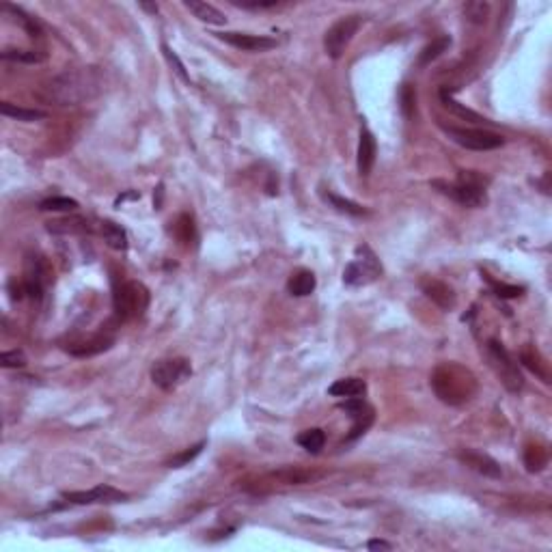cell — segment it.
I'll return each mask as SVG.
<instances>
[{
    "label": "cell",
    "instance_id": "1",
    "mask_svg": "<svg viewBox=\"0 0 552 552\" xmlns=\"http://www.w3.org/2000/svg\"><path fill=\"white\" fill-rule=\"evenodd\" d=\"M104 84L106 74L99 67L65 69L59 76L50 78L39 86L37 97L57 106H78L104 93Z\"/></svg>",
    "mask_w": 552,
    "mask_h": 552
},
{
    "label": "cell",
    "instance_id": "2",
    "mask_svg": "<svg viewBox=\"0 0 552 552\" xmlns=\"http://www.w3.org/2000/svg\"><path fill=\"white\" fill-rule=\"evenodd\" d=\"M432 388L440 397V401L449 406H459L473 399V395L477 393V380L468 369L455 363H444L434 371Z\"/></svg>",
    "mask_w": 552,
    "mask_h": 552
},
{
    "label": "cell",
    "instance_id": "3",
    "mask_svg": "<svg viewBox=\"0 0 552 552\" xmlns=\"http://www.w3.org/2000/svg\"><path fill=\"white\" fill-rule=\"evenodd\" d=\"M432 186L464 207H482L488 203V194H486L488 180L477 171H459L457 182L449 184V182L436 180L432 182Z\"/></svg>",
    "mask_w": 552,
    "mask_h": 552
},
{
    "label": "cell",
    "instance_id": "4",
    "mask_svg": "<svg viewBox=\"0 0 552 552\" xmlns=\"http://www.w3.org/2000/svg\"><path fill=\"white\" fill-rule=\"evenodd\" d=\"M115 315L119 322H130L134 317H140L149 305V292L142 283L126 280L115 287L113 296Z\"/></svg>",
    "mask_w": 552,
    "mask_h": 552
},
{
    "label": "cell",
    "instance_id": "5",
    "mask_svg": "<svg viewBox=\"0 0 552 552\" xmlns=\"http://www.w3.org/2000/svg\"><path fill=\"white\" fill-rule=\"evenodd\" d=\"M380 276H382L380 259L376 257V253H373L367 244H361L359 248H356L354 259L345 265L343 283L348 285V287H363V285H369Z\"/></svg>",
    "mask_w": 552,
    "mask_h": 552
},
{
    "label": "cell",
    "instance_id": "6",
    "mask_svg": "<svg viewBox=\"0 0 552 552\" xmlns=\"http://www.w3.org/2000/svg\"><path fill=\"white\" fill-rule=\"evenodd\" d=\"M444 132L449 134L453 142H457L459 147L470 149V151H492L505 145V138L496 132L488 130H475V128H453V126H444Z\"/></svg>",
    "mask_w": 552,
    "mask_h": 552
},
{
    "label": "cell",
    "instance_id": "7",
    "mask_svg": "<svg viewBox=\"0 0 552 552\" xmlns=\"http://www.w3.org/2000/svg\"><path fill=\"white\" fill-rule=\"evenodd\" d=\"M488 356L492 361V367L498 373V378H501V382L507 386V390H511V393H518V390H522V386H524L522 373H520L518 365H515V361L511 359V354L503 348V343H498L496 339H492L488 343Z\"/></svg>",
    "mask_w": 552,
    "mask_h": 552
},
{
    "label": "cell",
    "instance_id": "8",
    "mask_svg": "<svg viewBox=\"0 0 552 552\" xmlns=\"http://www.w3.org/2000/svg\"><path fill=\"white\" fill-rule=\"evenodd\" d=\"M361 28V15H348L336 20L324 35V48L330 59H341L345 48L354 39V35Z\"/></svg>",
    "mask_w": 552,
    "mask_h": 552
},
{
    "label": "cell",
    "instance_id": "9",
    "mask_svg": "<svg viewBox=\"0 0 552 552\" xmlns=\"http://www.w3.org/2000/svg\"><path fill=\"white\" fill-rule=\"evenodd\" d=\"M190 376H192V367L188 359H166V361H158L151 367V380L162 390L177 388Z\"/></svg>",
    "mask_w": 552,
    "mask_h": 552
},
{
    "label": "cell",
    "instance_id": "10",
    "mask_svg": "<svg viewBox=\"0 0 552 552\" xmlns=\"http://www.w3.org/2000/svg\"><path fill=\"white\" fill-rule=\"evenodd\" d=\"M63 498L67 503H74V505H99V503L111 505V503L128 501V494L113 486H97L93 490H84V492H65Z\"/></svg>",
    "mask_w": 552,
    "mask_h": 552
},
{
    "label": "cell",
    "instance_id": "11",
    "mask_svg": "<svg viewBox=\"0 0 552 552\" xmlns=\"http://www.w3.org/2000/svg\"><path fill=\"white\" fill-rule=\"evenodd\" d=\"M341 408L345 412H350L354 425H352V434L348 436V440H356L359 436H363L367 430H369V425L373 423V408L369 403H365L361 397H348Z\"/></svg>",
    "mask_w": 552,
    "mask_h": 552
},
{
    "label": "cell",
    "instance_id": "12",
    "mask_svg": "<svg viewBox=\"0 0 552 552\" xmlns=\"http://www.w3.org/2000/svg\"><path fill=\"white\" fill-rule=\"evenodd\" d=\"M216 37L225 44L246 50V52H265L276 48V39L265 37V35H251V32H216Z\"/></svg>",
    "mask_w": 552,
    "mask_h": 552
},
{
    "label": "cell",
    "instance_id": "13",
    "mask_svg": "<svg viewBox=\"0 0 552 552\" xmlns=\"http://www.w3.org/2000/svg\"><path fill=\"white\" fill-rule=\"evenodd\" d=\"M48 285V265L41 257H30L26 261V274L22 280V289L30 298H41L44 289Z\"/></svg>",
    "mask_w": 552,
    "mask_h": 552
},
{
    "label": "cell",
    "instance_id": "14",
    "mask_svg": "<svg viewBox=\"0 0 552 552\" xmlns=\"http://www.w3.org/2000/svg\"><path fill=\"white\" fill-rule=\"evenodd\" d=\"M421 289L442 311H451L457 305V296H455L453 287H449L447 283H442L438 278H423L421 280Z\"/></svg>",
    "mask_w": 552,
    "mask_h": 552
},
{
    "label": "cell",
    "instance_id": "15",
    "mask_svg": "<svg viewBox=\"0 0 552 552\" xmlns=\"http://www.w3.org/2000/svg\"><path fill=\"white\" fill-rule=\"evenodd\" d=\"M376 151H378L376 138H373V134L367 128H363L359 138V155H356V166H359L361 177H369L373 164H376Z\"/></svg>",
    "mask_w": 552,
    "mask_h": 552
},
{
    "label": "cell",
    "instance_id": "16",
    "mask_svg": "<svg viewBox=\"0 0 552 552\" xmlns=\"http://www.w3.org/2000/svg\"><path fill=\"white\" fill-rule=\"evenodd\" d=\"M459 459L464 461V464H466L468 468H473L475 473L484 475V477L501 479V475H503L501 464H498L496 459H492L490 455L477 453V451H464V453H459Z\"/></svg>",
    "mask_w": 552,
    "mask_h": 552
},
{
    "label": "cell",
    "instance_id": "17",
    "mask_svg": "<svg viewBox=\"0 0 552 552\" xmlns=\"http://www.w3.org/2000/svg\"><path fill=\"white\" fill-rule=\"evenodd\" d=\"M0 9H3L5 13H9L13 17V22L20 24L26 30V35H28L30 39H39L41 37V26H39V22L35 20L32 15H28L22 7H15L11 3H3V5H0Z\"/></svg>",
    "mask_w": 552,
    "mask_h": 552
},
{
    "label": "cell",
    "instance_id": "18",
    "mask_svg": "<svg viewBox=\"0 0 552 552\" xmlns=\"http://www.w3.org/2000/svg\"><path fill=\"white\" fill-rule=\"evenodd\" d=\"M186 9L197 17L201 22H207V24H216V26H222L227 22V17L222 11H218L213 5H207V3H201V0H186Z\"/></svg>",
    "mask_w": 552,
    "mask_h": 552
},
{
    "label": "cell",
    "instance_id": "19",
    "mask_svg": "<svg viewBox=\"0 0 552 552\" xmlns=\"http://www.w3.org/2000/svg\"><path fill=\"white\" fill-rule=\"evenodd\" d=\"M367 390V384L365 380L361 378H343V380H336L334 384L328 386V395L330 397H361Z\"/></svg>",
    "mask_w": 552,
    "mask_h": 552
},
{
    "label": "cell",
    "instance_id": "20",
    "mask_svg": "<svg viewBox=\"0 0 552 552\" xmlns=\"http://www.w3.org/2000/svg\"><path fill=\"white\" fill-rule=\"evenodd\" d=\"M317 287V278L311 270H300L296 274H292L289 283H287V289L292 296L296 298H305V296H311Z\"/></svg>",
    "mask_w": 552,
    "mask_h": 552
},
{
    "label": "cell",
    "instance_id": "21",
    "mask_svg": "<svg viewBox=\"0 0 552 552\" xmlns=\"http://www.w3.org/2000/svg\"><path fill=\"white\" fill-rule=\"evenodd\" d=\"M102 236L111 248L115 251H128V234L123 231L121 225L113 222V220H104L102 222Z\"/></svg>",
    "mask_w": 552,
    "mask_h": 552
},
{
    "label": "cell",
    "instance_id": "22",
    "mask_svg": "<svg viewBox=\"0 0 552 552\" xmlns=\"http://www.w3.org/2000/svg\"><path fill=\"white\" fill-rule=\"evenodd\" d=\"M0 115H3V117H9V119L24 121V123L46 119V113H44V111H37V108H22V106L11 104V102H3V104H0Z\"/></svg>",
    "mask_w": 552,
    "mask_h": 552
},
{
    "label": "cell",
    "instance_id": "23",
    "mask_svg": "<svg viewBox=\"0 0 552 552\" xmlns=\"http://www.w3.org/2000/svg\"><path fill=\"white\" fill-rule=\"evenodd\" d=\"M296 442L305 451L317 455L319 451L324 449V444H326V434H324V430H319V427H311V430H305L302 434H298Z\"/></svg>",
    "mask_w": 552,
    "mask_h": 552
},
{
    "label": "cell",
    "instance_id": "24",
    "mask_svg": "<svg viewBox=\"0 0 552 552\" xmlns=\"http://www.w3.org/2000/svg\"><path fill=\"white\" fill-rule=\"evenodd\" d=\"M322 197L326 203H330V207H334L336 211H343L348 213V216H367L369 209L359 205V203H354L350 199H343L339 197V194H332V192H322Z\"/></svg>",
    "mask_w": 552,
    "mask_h": 552
},
{
    "label": "cell",
    "instance_id": "25",
    "mask_svg": "<svg viewBox=\"0 0 552 552\" xmlns=\"http://www.w3.org/2000/svg\"><path fill=\"white\" fill-rule=\"evenodd\" d=\"M440 102H442V106L444 108H447L449 113H453V115H457V117H461V119H466V121H475V123H486L488 119H484L482 115L479 113H475V111H470V108H464V106H461L459 102H455L453 97H451V91H447V88H442L440 91Z\"/></svg>",
    "mask_w": 552,
    "mask_h": 552
},
{
    "label": "cell",
    "instance_id": "26",
    "mask_svg": "<svg viewBox=\"0 0 552 552\" xmlns=\"http://www.w3.org/2000/svg\"><path fill=\"white\" fill-rule=\"evenodd\" d=\"M3 61H13V63H28V65H37V63H44L48 59V55L44 50H5L3 55Z\"/></svg>",
    "mask_w": 552,
    "mask_h": 552
},
{
    "label": "cell",
    "instance_id": "27",
    "mask_svg": "<svg viewBox=\"0 0 552 552\" xmlns=\"http://www.w3.org/2000/svg\"><path fill=\"white\" fill-rule=\"evenodd\" d=\"M451 48V37L449 35H442V37L434 39L430 46H425L423 52L419 55V67H425V65H430L432 61H436L442 52H447Z\"/></svg>",
    "mask_w": 552,
    "mask_h": 552
},
{
    "label": "cell",
    "instance_id": "28",
    "mask_svg": "<svg viewBox=\"0 0 552 552\" xmlns=\"http://www.w3.org/2000/svg\"><path fill=\"white\" fill-rule=\"evenodd\" d=\"M48 231H52V234H84V231H91V227H88L86 218H67L50 222Z\"/></svg>",
    "mask_w": 552,
    "mask_h": 552
},
{
    "label": "cell",
    "instance_id": "29",
    "mask_svg": "<svg viewBox=\"0 0 552 552\" xmlns=\"http://www.w3.org/2000/svg\"><path fill=\"white\" fill-rule=\"evenodd\" d=\"M205 444H207L205 440H201V442H197V444H192V447H188L186 451L173 455V457L166 461V466H169V468H184V466H188L190 461H194V459H197V457L201 455V451L205 449Z\"/></svg>",
    "mask_w": 552,
    "mask_h": 552
},
{
    "label": "cell",
    "instance_id": "30",
    "mask_svg": "<svg viewBox=\"0 0 552 552\" xmlns=\"http://www.w3.org/2000/svg\"><path fill=\"white\" fill-rule=\"evenodd\" d=\"M524 464H526V470L529 473H540V470H544L546 468V464H548V453H546V449L544 447H526V451H524Z\"/></svg>",
    "mask_w": 552,
    "mask_h": 552
},
{
    "label": "cell",
    "instance_id": "31",
    "mask_svg": "<svg viewBox=\"0 0 552 552\" xmlns=\"http://www.w3.org/2000/svg\"><path fill=\"white\" fill-rule=\"evenodd\" d=\"M520 361H522V365L524 367H529L533 373H535V376L542 380V382H550V373H548V367H546V363H542L540 361V356H537V352L535 354H531L529 350H524L522 354H520Z\"/></svg>",
    "mask_w": 552,
    "mask_h": 552
},
{
    "label": "cell",
    "instance_id": "32",
    "mask_svg": "<svg viewBox=\"0 0 552 552\" xmlns=\"http://www.w3.org/2000/svg\"><path fill=\"white\" fill-rule=\"evenodd\" d=\"M488 13H490V5L484 3V0H470V3L464 5V15L473 24H484L488 20Z\"/></svg>",
    "mask_w": 552,
    "mask_h": 552
},
{
    "label": "cell",
    "instance_id": "33",
    "mask_svg": "<svg viewBox=\"0 0 552 552\" xmlns=\"http://www.w3.org/2000/svg\"><path fill=\"white\" fill-rule=\"evenodd\" d=\"M113 345V339H93V341H88V343H82L78 348H71L69 354H74V356H80V359H84V356H95L99 352H106Z\"/></svg>",
    "mask_w": 552,
    "mask_h": 552
},
{
    "label": "cell",
    "instance_id": "34",
    "mask_svg": "<svg viewBox=\"0 0 552 552\" xmlns=\"http://www.w3.org/2000/svg\"><path fill=\"white\" fill-rule=\"evenodd\" d=\"M41 211H74L78 209V201L69 197H50L39 203Z\"/></svg>",
    "mask_w": 552,
    "mask_h": 552
},
{
    "label": "cell",
    "instance_id": "35",
    "mask_svg": "<svg viewBox=\"0 0 552 552\" xmlns=\"http://www.w3.org/2000/svg\"><path fill=\"white\" fill-rule=\"evenodd\" d=\"M399 102H401V113L406 119H412L417 111V91L412 84H403L399 91Z\"/></svg>",
    "mask_w": 552,
    "mask_h": 552
},
{
    "label": "cell",
    "instance_id": "36",
    "mask_svg": "<svg viewBox=\"0 0 552 552\" xmlns=\"http://www.w3.org/2000/svg\"><path fill=\"white\" fill-rule=\"evenodd\" d=\"M484 278L488 280L490 289H492L498 298H518V296L524 292V287H518V285H507V283H498V280L490 278L488 274H484Z\"/></svg>",
    "mask_w": 552,
    "mask_h": 552
},
{
    "label": "cell",
    "instance_id": "37",
    "mask_svg": "<svg viewBox=\"0 0 552 552\" xmlns=\"http://www.w3.org/2000/svg\"><path fill=\"white\" fill-rule=\"evenodd\" d=\"M0 365H3L5 369H22V367H26V356L22 350L3 352L0 354Z\"/></svg>",
    "mask_w": 552,
    "mask_h": 552
},
{
    "label": "cell",
    "instance_id": "38",
    "mask_svg": "<svg viewBox=\"0 0 552 552\" xmlns=\"http://www.w3.org/2000/svg\"><path fill=\"white\" fill-rule=\"evenodd\" d=\"M177 236L182 238V242L197 240V231H194V220L188 216V213H182V216L177 218Z\"/></svg>",
    "mask_w": 552,
    "mask_h": 552
},
{
    "label": "cell",
    "instance_id": "39",
    "mask_svg": "<svg viewBox=\"0 0 552 552\" xmlns=\"http://www.w3.org/2000/svg\"><path fill=\"white\" fill-rule=\"evenodd\" d=\"M162 52H164V57H166V61H169V65L173 67V71L177 76H180L182 80H186V82H190V76L186 74V67H184V63L180 61V57L175 55V52L166 46V44H162Z\"/></svg>",
    "mask_w": 552,
    "mask_h": 552
},
{
    "label": "cell",
    "instance_id": "40",
    "mask_svg": "<svg viewBox=\"0 0 552 552\" xmlns=\"http://www.w3.org/2000/svg\"><path fill=\"white\" fill-rule=\"evenodd\" d=\"M236 7H242V9H272V7H278V0H231Z\"/></svg>",
    "mask_w": 552,
    "mask_h": 552
},
{
    "label": "cell",
    "instance_id": "41",
    "mask_svg": "<svg viewBox=\"0 0 552 552\" xmlns=\"http://www.w3.org/2000/svg\"><path fill=\"white\" fill-rule=\"evenodd\" d=\"M367 548H369V550H393V544H388V542H384V540H371V542L367 544Z\"/></svg>",
    "mask_w": 552,
    "mask_h": 552
},
{
    "label": "cell",
    "instance_id": "42",
    "mask_svg": "<svg viewBox=\"0 0 552 552\" xmlns=\"http://www.w3.org/2000/svg\"><path fill=\"white\" fill-rule=\"evenodd\" d=\"M140 9H145V11H149V13H158V5H147V3H140Z\"/></svg>",
    "mask_w": 552,
    "mask_h": 552
}]
</instances>
